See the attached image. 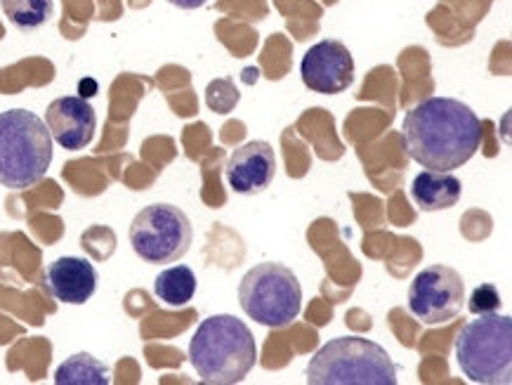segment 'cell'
<instances>
[{
    "label": "cell",
    "instance_id": "6da1fadb",
    "mask_svg": "<svg viewBox=\"0 0 512 385\" xmlns=\"http://www.w3.org/2000/svg\"><path fill=\"white\" fill-rule=\"evenodd\" d=\"M409 156L430 171L463 168L482 145V123L454 97H430L409 109L402 123Z\"/></svg>",
    "mask_w": 512,
    "mask_h": 385
},
{
    "label": "cell",
    "instance_id": "7a4b0ae2",
    "mask_svg": "<svg viewBox=\"0 0 512 385\" xmlns=\"http://www.w3.org/2000/svg\"><path fill=\"white\" fill-rule=\"evenodd\" d=\"M189 362L203 383L234 385L258 364V343L246 322L234 315H213L192 336Z\"/></svg>",
    "mask_w": 512,
    "mask_h": 385
},
{
    "label": "cell",
    "instance_id": "3957f363",
    "mask_svg": "<svg viewBox=\"0 0 512 385\" xmlns=\"http://www.w3.org/2000/svg\"><path fill=\"white\" fill-rule=\"evenodd\" d=\"M52 137L29 109L0 112V187L29 189L48 175Z\"/></svg>",
    "mask_w": 512,
    "mask_h": 385
},
{
    "label": "cell",
    "instance_id": "277c9868",
    "mask_svg": "<svg viewBox=\"0 0 512 385\" xmlns=\"http://www.w3.org/2000/svg\"><path fill=\"white\" fill-rule=\"evenodd\" d=\"M310 385H397V364L383 345L361 336L328 341L307 364Z\"/></svg>",
    "mask_w": 512,
    "mask_h": 385
},
{
    "label": "cell",
    "instance_id": "5b68a950",
    "mask_svg": "<svg viewBox=\"0 0 512 385\" xmlns=\"http://www.w3.org/2000/svg\"><path fill=\"white\" fill-rule=\"evenodd\" d=\"M456 362L468 381L479 385L512 383V317L477 315L456 338Z\"/></svg>",
    "mask_w": 512,
    "mask_h": 385
},
{
    "label": "cell",
    "instance_id": "8992f818",
    "mask_svg": "<svg viewBox=\"0 0 512 385\" xmlns=\"http://www.w3.org/2000/svg\"><path fill=\"white\" fill-rule=\"evenodd\" d=\"M239 303L246 317L267 329H286L303 310V286L291 267L267 260L244 274Z\"/></svg>",
    "mask_w": 512,
    "mask_h": 385
},
{
    "label": "cell",
    "instance_id": "52a82bcc",
    "mask_svg": "<svg viewBox=\"0 0 512 385\" xmlns=\"http://www.w3.org/2000/svg\"><path fill=\"white\" fill-rule=\"evenodd\" d=\"M130 246L149 265L177 263L192 249L194 230L187 213L173 204L144 206L130 223Z\"/></svg>",
    "mask_w": 512,
    "mask_h": 385
},
{
    "label": "cell",
    "instance_id": "ba28073f",
    "mask_svg": "<svg viewBox=\"0 0 512 385\" xmlns=\"http://www.w3.org/2000/svg\"><path fill=\"white\" fill-rule=\"evenodd\" d=\"M465 303L461 272L449 265H430L420 270L409 286L411 315L425 326L451 322Z\"/></svg>",
    "mask_w": 512,
    "mask_h": 385
},
{
    "label": "cell",
    "instance_id": "9c48e42d",
    "mask_svg": "<svg viewBox=\"0 0 512 385\" xmlns=\"http://www.w3.org/2000/svg\"><path fill=\"white\" fill-rule=\"evenodd\" d=\"M300 76L312 93L340 95L354 83V57L340 41H319L303 55Z\"/></svg>",
    "mask_w": 512,
    "mask_h": 385
},
{
    "label": "cell",
    "instance_id": "30bf717a",
    "mask_svg": "<svg viewBox=\"0 0 512 385\" xmlns=\"http://www.w3.org/2000/svg\"><path fill=\"white\" fill-rule=\"evenodd\" d=\"M227 185L241 197L262 194L277 178V154L265 140H251L234 149L225 166Z\"/></svg>",
    "mask_w": 512,
    "mask_h": 385
},
{
    "label": "cell",
    "instance_id": "8fae6325",
    "mask_svg": "<svg viewBox=\"0 0 512 385\" xmlns=\"http://www.w3.org/2000/svg\"><path fill=\"white\" fill-rule=\"evenodd\" d=\"M45 126L59 147L67 149V152H78L93 142L97 114L93 104L83 97H57L45 109Z\"/></svg>",
    "mask_w": 512,
    "mask_h": 385
},
{
    "label": "cell",
    "instance_id": "7c38bea8",
    "mask_svg": "<svg viewBox=\"0 0 512 385\" xmlns=\"http://www.w3.org/2000/svg\"><path fill=\"white\" fill-rule=\"evenodd\" d=\"M43 286L59 303L85 305L97 291V270L90 260L62 256L45 267Z\"/></svg>",
    "mask_w": 512,
    "mask_h": 385
},
{
    "label": "cell",
    "instance_id": "4fadbf2b",
    "mask_svg": "<svg viewBox=\"0 0 512 385\" xmlns=\"http://www.w3.org/2000/svg\"><path fill=\"white\" fill-rule=\"evenodd\" d=\"M463 185L454 173L423 171L411 182V199L423 213H437L454 208L461 201Z\"/></svg>",
    "mask_w": 512,
    "mask_h": 385
},
{
    "label": "cell",
    "instance_id": "5bb4252c",
    "mask_svg": "<svg viewBox=\"0 0 512 385\" xmlns=\"http://www.w3.org/2000/svg\"><path fill=\"white\" fill-rule=\"evenodd\" d=\"M196 274L187 265H173L154 279V293L168 308H185L196 296Z\"/></svg>",
    "mask_w": 512,
    "mask_h": 385
},
{
    "label": "cell",
    "instance_id": "9a60e30c",
    "mask_svg": "<svg viewBox=\"0 0 512 385\" xmlns=\"http://www.w3.org/2000/svg\"><path fill=\"white\" fill-rule=\"evenodd\" d=\"M57 385H109L111 371L90 352H76L59 364L55 371Z\"/></svg>",
    "mask_w": 512,
    "mask_h": 385
},
{
    "label": "cell",
    "instance_id": "2e32d148",
    "mask_svg": "<svg viewBox=\"0 0 512 385\" xmlns=\"http://www.w3.org/2000/svg\"><path fill=\"white\" fill-rule=\"evenodd\" d=\"M3 15L19 31H36L55 15V0H0Z\"/></svg>",
    "mask_w": 512,
    "mask_h": 385
},
{
    "label": "cell",
    "instance_id": "e0dca14e",
    "mask_svg": "<svg viewBox=\"0 0 512 385\" xmlns=\"http://www.w3.org/2000/svg\"><path fill=\"white\" fill-rule=\"evenodd\" d=\"M501 303H503L501 293L496 291V286L482 284L472 291L468 310L472 312V315H491V312L501 310Z\"/></svg>",
    "mask_w": 512,
    "mask_h": 385
},
{
    "label": "cell",
    "instance_id": "ac0fdd59",
    "mask_svg": "<svg viewBox=\"0 0 512 385\" xmlns=\"http://www.w3.org/2000/svg\"><path fill=\"white\" fill-rule=\"evenodd\" d=\"M168 3L175 5V8H180V10H199L208 3V0H168Z\"/></svg>",
    "mask_w": 512,
    "mask_h": 385
}]
</instances>
